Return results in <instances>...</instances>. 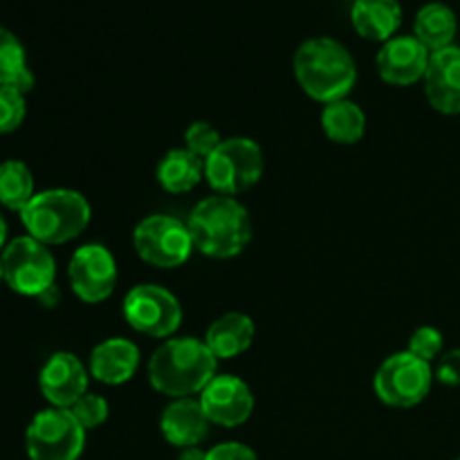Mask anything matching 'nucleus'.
Instances as JSON below:
<instances>
[{"label":"nucleus","mask_w":460,"mask_h":460,"mask_svg":"<svg viewBox=\"0 0 460 460\" xmlns=\"http://www.w3.org/2000/svg\"><path fill=\"white\" fill-rule=\"evenodd\" d=\"M4 281V272H3V261H0V283Z\"/></svg>","instance_id":"nucleus-34"},{"label":"nucleus","mask_w":460,"mask_h":460,"mask_svg":"<svg viewBox=\"0 0 460 460\" xmlns=\"http://www.w3.org/2000/svg\"><path fill=\"white\" fill-rule=\"evenodd\" d=\"M4 241H7V223H4L3 214H0V250H4Z\"/></svg>","instance_id":"nucleus-33"},{"label":"nucleus","mask_w":460,"mask_h":460,"mask_svg":"<svg viewBox=\"0 0 460 460\" xmlns=\"http://www.w3.org/2000/svg\"><path fill=\"white\" fill-rule=\"evenodd\" d=\"M67 279L84 304H102L115 292L117 263L106 245L88 243L72 254Z\"/></svg>","instance_id":"nucleus-11"},{"label":"nucleus","mask_w":460,"mask_h":460,"mask_svg":"<svg viewBox=\"0 0 460 460\" xmlns=\"http://www.w3.org/2000/svg\"><path fill=\"white\" fill-rule=\"evenodd\" d=\"M139 349L124 337H111L93 349L90 376L102 385L119 386L137 373Z\"/></svg>","instance_id":"nucleus-17"},{"label":"nucleus","mask_w":460,"mask_h":460,"mask_svg":"<svg viewBox=\"0 0 460 460\" xmlns=\"http://www.w3.org/2000/svg\"><path fill=\"white\" fill-rule=\"evenodd\" d=\"M193 247L211 259L238 256L252 241V220L232 196H211L193 207L187 220Z\"/></svg>","instance_id":"nucleus-3"},{"label":"nucleus","mask_w":460,"mask_h":460,"mask_svg":"<svg viewBox=\"0 0 460 460\" xmlns=\"http://www.w3.org/2000/svg\"><path fill=\"white\" fill-rule=\"evenodd\" d=\"M124 317L133 331L155 340H166L182 323V305L166 288L142 283L126 295Z\"/></svg>","instance_id":"nucleus-10"},{"label":"nucleus","mask_w":460,"mask_h":460,"mask_svg":"<svg viewBox=\"0 0 460 460\" xmlns=\"http://www.w3.org/2000/svg\"><path fill=\"white\" fill-rule=\"evenodd\" d=\"M322 128L328 135V139L335 144H358L364 137L367 130V115L358 103L349 99H340L323 108L322 112Z\"/></svg>","instance_id":"nucleus-22"},{"label":"nucleus","mask_w":460,"mask_h":460,"mask_svg":"<svg viewBox=\"0 0 460 460\" xmlns=\"http://www.w3.org/2000/svg\"><path fill=\"white\" fill-rule=\"evenodd\" d=\"M443 332L434 326H420L418 331H413V335L409 337V353L416 355V358L425 359V362H434L443 355Z\"/></svg>","instance_id":"nucleus-28"},{"label":"nucleus","mask_w":460,"mask_h":460,"mask_svg":"<svg viewBox=\"0 0 460 460\" xmlns=\"http://www.w3.org/2000/svg\"><path fill=\"white\" fill-rule=\"evenodd\" d=\"M27 115L25 94L12 85H0V135H9L21 128Z\"/></svg>","instance_id":"nucleus-25"},{"label":"nucleus","mask_w":460,"mask_h":460,"mask_svg":"<svg viewBox=\"0 0 460 460\" xmlns=\"http://www.w3.org/2000/svg\"><path fill=\"white\" fill-rule=\"evenodd\" d=\"M133 247L139 259L162 270L180 268L193 252L187 223L166 214L146 216L133 232Z\"/></svg>","instance_id":"nucleus-8"},{"label":"nucleus","mask_w":460,"mask_h":460,"mask_svg":"<svg viewBox=\"0 0 460 460\" xmlns=\"http://www.w3.org/2000/svg\"><path fill=\"white\" fill-rule=\"evenodd\" d=\"M431 52L416 36H394L377 52V72L391 85H413L425 79Z\"/></svg>","instance_id":"nucleus-14"},{"label":"nucleus","mask_w":460,"mask_h":460,"mask_svg":"<svg viewBox=\"0 0 460 460\" xmlns=\"http://www.w3.org/2000/svg\"><path fill=\"white\" fill-rule=\"evenodd\" d=\"M43 398L57 409H72L88 394V371L75 353L49 355L39 376Z\"/></svg>","instance_id":"nucleus-13"},{"label":"nucleus","mask_w":460,"mask_h":460,"mask_svg":"<svg viewBox=\"0 0 460 460\" xmlns=\"http://www.w3.org/2000/svg\"><path fill=\"white\" fill-rule=\"evenodd\" d=\"M178 460H207V452H202L200 447H187L180 452Z\"/></svg>","instance_id":"nucleus-32"},{"label":"nucleus","mask_w":460,"mask_h":460,"mask_svg":"<svg viewBox=\"0 0 460 460\" xmlns=\"http://www.w3.org/2000/svg\"><path fill=\"white\" fill-rule=\"evenodd\" d=\"M256 328L252 317L243 313H227L207 328L205 344L216 359H234L252 346Z\"/></svg>","instance_id":"nucleus-19"},{"label":"nucleus","mask_w":460,"mask_h":460,"mask_svg":"<svg viewBox=\"0 0 460 460\" xmlns=\"http://www.w3.org/2000/svg\"><path fill=\"white\" fill-rule=\"evenodd\" d=\"M36 299L40 301V305H45V308H54V305H58V301H61V292H58L57 283L54 286H49L48 290L43 292V295H39Z\"/></svg>","instance_id":"nucleus-31"},{"label":"nucleus","mask_w":460,"mask_h":460,"mask_svg":"<svg viewBox=\"0 0 460 460\" xmlns=\"http://www.w3.org/2000/svg\"><path fill=\"white\" fill-rule=\"evenodd\" d=\"M205 178V160L187 148H173L157 164V182L169 193H187Z\"/></svg>","instance_id":"nucleus-21"},{"label":"nucleus","mask_w":460,"mask_h":460,"mask_svg":"<svg viewBox=\"0 0 460 460\" xmlns=\"http://www.w3.org/2000/svg\"><path fill=\"white\" fill-rule=\"evenodd\" d=\"M70 411L72 416L76 418V422H79L85 431H90V429H97V427H102L103 422L108 420L111 407H108V400L102 398V395L85 394L84 398L70 409Z\"/></svg>","instance_id":"nucleus-27"},{"label":"nucleus","mask_w":460,"mask_h":460,"mask_svg":"<svg viewBox=\"0 0 460 460\" xmlns=\"http://www.w3.org/2000/svg\"><path fill=\"white\" fill-rule=\"evenodd\" d=\"M4 281L13 292L22 296H39L54 286L57 261L48 245L31 236H18L7 243L0 254Z\"/></svg>","instance_id":"nucleus-9"},{"label":"nucleus","mask_w":460,"mask_h":460,"mask_svg":"<svg viewBox=\"0 0 460 460\" xmlns=\"http://www.w3.org/2000/svg\"><path fill=\"white\" fill-rule=\"evenodd\" d=\"M434 385L431 364L416 358L409 350L394 353L380 364L373 380L376 395L395 409H411L429 395Z\"/></svg>","instance_id":"nucleus-7"},{"label":"nucleus","mask_w":460,"mask_h":460,"mask_svg":"<svg viewBox=\"0 0 460 460\" xmlns=\"http://www.w3.org/2000/svg\"><path fill=\"white\" fill-rule=\"evenodd\" d=\"M220 142H223V137H220V133L209 121H193L187 128V133H184L187 151H191L200 160H207L220 146Z\"/></svg>","instance_id":"nucleus-26"},{"label":"nucleus","mask_w":460,"mask_h":460,"mask_svg":"<svg viewBox=\"0 0 460 460\" xmlns=\"http://www.w3.org/2000/svg\"><path fill=\"white\" fill-rule=\"evenodd\" d=\"M34 175L21 160H7L0 164V205L21 214L34 198Z\"/></svg>","instance_id":"nucleus-23"},{"label":"nucleus","mask_w":460,"mask_h":460,"mask_svg":"<svg viewBox=\"0 0 460 460\" xmlns=\"http://www.w3.org/2000/svg\"><path fill=\"white\" fill-rule=\"evenodd\" d=\"M295 76L310 99L328 106L346 99L353 90L358 66L340 40L331 36H314L296 48Z\"/></svg>","instance_id":"nucleus-2"},{"label":"nucleus","mask_w":460,"mask_h":460,"mask_svg":"<svg viewBox=\"0 0 460 460\" xmlns=\"http://www.w3.org/2000/svg\"><path fill=\"white\" fill-rule=\"evenodd\" d=\"M209 427L211 422L200 400L193 398L175 400L162 411L160 418V431L166 443L180 449L198 447L209 436Z\"/></svg>","instance_id":"nucleus-16"},{"label":"nucleus","mask_w":460,"mask_h":460,"mask_svg":"<svg viewBox=\"0 0 460 460\" xmlns=\"http://www.w3.org/2000/svg\"><path fill=\"white\" fill-rule=\"evenodd\" d=\"M218 359L205 340L178 337L166 340L148 359V382L153 389L169 398H191L202 394L216 377Z\"/></svg>","instance_id":"nucleus-1"},{"label":"nucleus","mask_w":460,"mask_h":460,"mask_svg":"<svg viewBox=\"0 0 460 460\" xmlns=\"http://www.w3.org/2000/svg\"><path fill=\"white\" fill-rule=\"evenodd\" d=\"M263 151L250 137H229L205 160V178L218 196H238L261 180Z\"/></svg>","instance_id":"nucleus-5"},{"label":"nucleus","mask_w":460,"mask_h":460,"mask_svg":"<svg viewBox=\"0 0 460 460\" xmlns=\"http://www.w3.org/2000/svg\"><path fill=\"white\" fill-rule=\"evenodd\" d=\"M200 404L211 425L234 429L250 420L252 411H254V394L241 377L216 376L202 389Z\"/></svg>","instance_id":"nucleus-12"},{"label":"nucleus","mask_w":460,"mask_h":460,"mask_svg":"<svg viewBox=\"0 0 460 460\" xmlns=\"http://www.w3.org/2000/svg\"><path fill=\"white\" fill-rule=\"evenodd\" d=\"M25 70V48L13 31L0 25V85H12Z\"/></svg>","instance_id":"nucleus-24"},{"label":"nucleus","mask_w":460,"mask_h":460,"mask_svg":"<svg viewBox=\"0 0 460 460\" xmlns=\"http://www.w3.org/2000/svg\"><path fill=\"white\" fill-rule=\"evenodd\" d=\"M350 22L362 39L386 43L402 25V7L398 0H353Z\"/></svg>","instance_id":"nucleus-18"},{"label":"nucleus","mask_w":460,"mask_h":460,"mask_svg":"<svg viewBox=\"0 0 460 460\" xmlns=\"http://www.w3.org/2000/svg\"><path fill=\"white\" fill-rule=\"evenodd\" d=\"M93 218L88 200L75 189H48L31 198L21 220L31 238L43 245H63L85 232Z\"/></svg>","instance_id":"nucleus-4"},{"label":"nucleus","mask_w":460,"mask_h":460,"mask_svg":"<svg viewBox=\"0 0 460 460\" xmlns=\"http://www.w3.org/2000/svg\"><path fill=\"white\" fill-rule=\"evenodd\" d=\"M425 94L434 111L443 115H460V48L431 52L425 72Z\"/></svg>","instance_id":"nucleus-15"},{"label":"nucleus","mask_w":460,"mask_h":460,"mask_svg":"<svg viewBox=\"0 0 460 460\" xmlns=\"http://www.w3.org/2000/svg\"><path fill=\"white\" fill-rule=\"evenodd\" d=\"M436 377H438L440 385L460 386V349L440 355L438 367H436Z\"/></svg>","instance_id":"nucleus-29"},{"label":"nucleus","mask_w":460,"mask_h":460,"mask_svg":"<svg viewBox=\"0 0 460 460\" xmlns=\"http://www.w3.org/2000/svg\"><path fill=\"white\" fill-rule=\"evenodd\" d=\"M458 31V18L454 9L445 3H427L413 21V36L425 45L429 52L454 45Z\"/></svg>","instance_id":"nucleus-20"},{"label":"nucleus","mask_w":460,"mask_h":460,"mask_svg":"<svg viewBox=\"0 0 460 460\" xmlns=\"http://www.w3.org/2000/svg\"><path fill=\"white\" fill-rule=\"evenodd\" d=\"M207 460H259V456L252 447L232 440V443H220L211 447L207 452Z\"/></svg>","instance_id":"nucleus-30"},{"label":"nucleus","mask_w":460,"mask_h":460,"mask_svg":"<svg viewBox=\"0 0 460 460\" xmlns=\"http://www.w3.org/2000/svg\"><path fill=\"white\" fill-rule=\"evenodd\" d=\"M84 447L85 429L70 409H43L31 418L25 431L30 460H79Z\"/></svg>","instance_id":"nucleus-6"},{"label":"nucleus","mask_w":460,"mask_h":460,"mask_svg":"<svg viewBox=\"0 0 460 460\" xmlns=\"http://www.w3.org/2000/svg\"><path fill=\"white\" fill-rule=\"evenodd\" d=\"M458 460H460V458H458Z\"/></svg>","instance_id":"nucleus-35"}]
</instances>
